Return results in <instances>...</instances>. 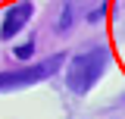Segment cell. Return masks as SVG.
Returning a JSON list of instances; mask_svg holds the SVG:
<instances>
[{
	"mask_svg": "<svg viewBox=\"0 0 125 119\" xmlns=\"http://www.w3.org/2000/svg\"><path fill=\"white\" fill-rule=\"evenodd\" d=\"M72 28V6H66L60 16V22H56V31H69Z\"/></svg>",
	"mask_w": 125,
	"mask_h": 119,
	"instance_id": "obj_5",
	"label": "cell"
},
{
	"mask_svg": "<svg viewBox=\"0 0 125 119\" xmlns=\"http://www.w3.org/2000/svg\"><path fill=\"white\" fill-rule=\"evenodd\" d=\"M31 13H34L31 0H22V3H13V6L6 10V16H3V25H0V38H3V41H10V38H16L19 31L25 28V22L31 19Z\"/></svg>",
	"mask_w": 125,
	"mask_h": 119,
	"instance_id": "obj_3",
	"label": "cell"
},
{
	"mask_svg": "<svg viewBox=\"0 0 125 119\" xmlns=\"http://www.w3.org/2000/svg\"><path fill=\"white\" fill-rule=\"evenodd\" d=\"M103 69H106V50L103 47L84 50V53L69 60V66H66V85H69L72 94H88L100 82Z\"/></svg>",
	"mask_w": 125,
	"mask_h": 119,
	"instance_id": "obj_1",
	"label": "cell"
},
{
	"mask_svg": "<svg viewBox=\"0 0 125 119\" xmlns=\"http://www.w3.org/2000/svg\"><path fill=\"white\" fill-rule=\"evenodd\" d=\"M13 53H16V60H31L34 57V41H25L22 47H16Z\"/></svg>",
	"mask_w": 125,
	"mask_h": 119,
	"instance_id": "obj_4",
	"label": "cell"
},
{
	"mask_svg": "<svg viewBox=\"0 0 125 119\" xmlns=\"http://www.w3.org/2000/svg\"><path fill=\"white\" fill-rule=\"evenodd\" d=\"M103 13H106V6H100V10H94V13H91V22H100V16H103Z\"/></svg>",
	"mask_w": 125,
	"mask_h": 119,
	"instance_id": "obj_6",
	"label": "cell"
},
{
	"mask_svg": "<svg viewBox=\"0 0 125 119\" xmlns=\"http://www.w3.org/2000/svg\"><path fill=\"white\" fill-rule=\"evenodd\" d=\"M62 66V57L53 53V57L41 60L38 66L31 69H10V72H0V91H10V88H25V85H34V82H44Z\"/></svg>",
	"mask_w": 125,
	"mask_h": 119,
	"instance_id": "obj_2",
	"label": "cell"
}]
</instances>
